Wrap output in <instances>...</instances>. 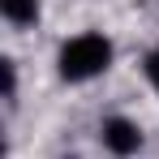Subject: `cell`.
<instances>
[{
  "label": "cell",
  "mask_w": 159,
  "mask_h": 159,
  "mask_svg": "<svg viewBox=\"0 0 159 159\" xmlns=\"http://www.w3.org/2000/svg\"><path fill=\"white\" fill-rule=\"evenodd\" d=\"M112 39L99 34V30H86V34H73L69 43H60L56 52V69L65 82H95L99 73H107L112 65Z\"/></svg>",
  "instance_id": "1"
},
{
  "label": "cell",
  "mask_w": 159,
  "mask_h": 159,
  "mask_svg": "<svg viewBox=\"0 0 159 159\" xmlns=\"http://www.w3.org/2000/svg\"><path fill=\"white\" fill-rule=\"evenodd\" d=\"M99 142H103L107 155L133 159L138 151H142V129L133 125L129 116H103V125H99Z\"/></svg>",
  "instance_id": "2"
},
{
  "label": "cell",
  "mask_w": 159,
  "mask_h": 159,
  "mask_svg": "<svg viewBox=\"0 0 159 159\" xmlns=\"http://www.w3.org/2000/svg\"><path fill=\"white\" fill-rule=\"evenodd\" d=\"M0 13L13 26H34L39 22V0H0Z\"/></svg>",
  "instance_id": "3"
},
{
  "label": "cell",
  "mask_w": 159,
  "mask_h": 159,
  "mask_svg": "<svg viewBox=\"0 0 159 159\" xmlns=\"http://www.w3.org/2000/svg\"><path fill=\"white\" fill-rule=\"evenodd\" d=\"M142 69H146V82H151V90L159 95V48H155V52H146V65H142Z\"/></svg>",
  "instance_id": "4"
},
{
  "label": "cell",
  "mask_w": 159,
  "mask_h": 159,
  "mask_svg": "<svg viewBox=\"0 0 159 159\" xmlns=\"http://www.w3.org/2000/svg\"><path fill=\"white\" fill-rule=\"evenodd\" d=\"M0 73H4V99H13L17 95V69H13V60H0Z\"/></svg>",
  "instance_id": "5"
}]
</instances>
